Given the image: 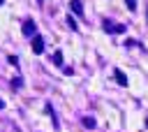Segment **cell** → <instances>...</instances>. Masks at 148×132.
Wrapping results in <instances>:
<instances>
[{
  "label": "cell",
  "instance_id": "cell-10",
  "mask_svg": "<svg viewBox=\"0 0 148 132\" xmlns=\"http://www.w3.org/2000/svg\"><path fill=\"white\" fill-rule=\"evenodd\" d=\"M125 5H127V9H130V12H134V9H136V0H125Z\"/></svg>",
  "mask_w": 148,
  "mask_h": 132
},
{
  "label": "cell",
  "instance_id": "cell-12",
  "mask_svg": "<svg viewBox=\"0 0 148 132\" xmlns=\"http://www.w3.org/2000/svg\"><path fill=\"white\" fill-rule=\"evenodd\" d=\"M2 2H5V0H0V5H2Z\"/></svg>",
  "mask_w": 148,
  "mask_h": 132
},
{
  "label": "cell",
  "instance_id": "cell-9",
  "mask_svg": "<svg viewBox=\"0 0 148 132\" xmlns=\"http://www.w3.org/2000/svg\"><path fill=\"white\" fill-rule=\"evenodd\" d=\"M67 25H69L72 30H79V25H76V21H74V16H67Z\"/></svg>",
  "mask_w": 148,
  "mask_h": 132
},
{
  "label": "cell",
  "instance_id": "cell-11",
  "mask_svg": "<svg viewBox=\"0 0 148 132\" xmlns=\"http://www.w3.org/2000/svg\"><path fill=\"white\" fill-rule=\"evenodd\" d=\"M2 107H5V102H2V100H0V109H2Z\"/></svg>",
  "mask_w": 148,
  "mask_h": 132
},
{
  "label": "cell",
  "instance_id": "cell-4",
  "mask_svg": "<svg viewBox=\"0 0 148 132\" xmlns=\"http://www.w3.org/2000/svg\"><path fill=\"white\" fill-rule=\"evenodd\" d=\"M69 7H72V12L81 19L83 16V5H81V0H69Z\"/></svg>",
  "mask_w": 148,
  "mask_h": 132
},
{
  "label": "cell",
  "instance_id": "cell-1",
  "mask_svg": "<svg viewBox=\"0 0 148 132\" xmlns=\"http://www.w3.org/2000/svg\"><path fill=\"white\" fill-rule=\"evenodd\" d=\"M102 28H104V32H109V35H123V32L127 30L123 23H113L111 19H104V21H102Z\"/></svg>",
  "mask_w": 148,
  "mask_h": 132
},
{
  "label": "cell",
  "instance_id": "cell-13",
  "mask_svg": "<svg viewBox=\"0 0 148 132\" xmlns=\"http://www.w3.org/2000/svg\"><path fill=\"white\" fill-rule=\"evenodd\" d=\"M37 2H42V0H37Z\"/></svg>",
  "mask_w": 148,
  "mask_h": 132
},
{
  "label": "cell",
  "instance_id": "cell-7",
  "mask_svg": "<svg viewBox=\"0 0 148 132\" xmlns=\"http://www.w3.org/2000/svg\"><path fill=\"white\" fill-rule=\"evenodd\" d=\"M53 63H56L58 67H62V53H60V51H56V53H53Z\"/></svg>",
  "mask_w": 148,
  "mask_h": 132
},
{
  "label": "cell",
  "instance_id": "cell-2",
  "mask_svg": "<svg viewBox=\"0 0 148 132\" xmlns=\"http://www.w3.org/2000/svg\"><path fill=\"white\" fill-rule=\"evenodd\" d=\"M21 30H23V35H25V37H35V35H37V32H35V30H37V25H35V21H32V19L23 21V28H21Z\"/></svg>",
  "mask_w": 148,
  "mask_h": 132
},
{
  "label": "cell",
  "instance_id": "cell-8",
  "mask_svg": "<svg viewBox=\"0 0 148 132\" xmlns=\"http://www.w3.org/2000/svg\"><path fill=\"white\" fill-rule=\"evenodd\" d=\"M21 86H23V79L21 76H14L12 79V88H21Z\"/></svg>",
  "mask_w": 148,
  "mask_h": 132
},
{
  "label": "cell",
  "instance_id": "cell-3",
  "mask_svg": "<svg viewBox=\"0 0 148 132\" xmlns=\"http://www.w3.org/2000/svg\"><path fill=\"white\" fill-rule=\"evenodd\" d=\"M42 51H44V37H42V35H35V37H32V53L39 56Z\"/></svg>",
  "mask_w": 148,
  "mask_h": 132
},
{
  "label": "cell",
  "instance_id": "cell-6",
  "mask_svg": "<svg viewBox=\"0 0 148 132\" xmlns=\"http://www.w3.org/2000/svg\"><path fill=\"white\" fill-rule=\"evenodd\" d=\"M81 123H83V127H88V130H92V127L97 125V123H95V118H90V116H86Z\"/></svg>",
  "mask_w": 148,
  "mask_h": 132
},
{
  "label": "cell",
  "instance_id": "cell-5",
  "mask_svg": "<svg viewBox=\"0 0 148 132\" xmlns=\"http://www.w3.org/2000/svg\"><path fill=\"white\" fill-rule=\"evenodd\" d=\"M113 76H116V81H118L120 86H127V76H125L120 69H113Z\"/></svg>",
  "mask_w": 148,
  "mask_h": 132
}]
</instances>
